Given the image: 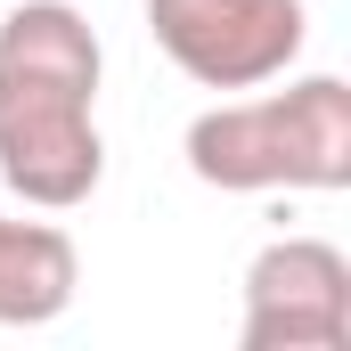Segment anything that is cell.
Here are the masks:
<instances>
[{"label":"cell","mask_w":351,"mask_h":351,"mask_svg":"<svg viewBox=\"0 0 351 351\" xmlns=\"http://www.w3.org/2000/svg\"><path fill=\"white\" fill-rule=\"evenodd\" d=\"M188 164L213 188H343L351 180V90L335 74H319L286 98L196 114Z\"/></svg>","instance_id":"1"},{"label":"cell","mask_w":351,"mask_h":351,"mask_svg":"<svg viewBox=\"0 0 351 351\" xmlns=\"http://www.w3.org/2000/svg\"><path fill=\"white\" fill-rule=\"evenodd\" d=\"M147 33L180 74L213 90H254L302 49L311 16L302 0H147Z\"/></svg>","instance_id":"2"},{"label":"cell","mask_w":351,"mask_h":351,"mask_svg":"<svg viewBox=\"0 0 351 351\" xmlns=\"http://www.w3.org/2000/svg\"><path fill=\"white\" fill-rule=\"evenodd\" d=\"M351 343V262L319 237L269 245L245 278V351H343Z\"/></svg>","instance_id":"3"},{"label":"cell","mask_w":351,"mask_h":351,"mask_svg":"<svg viewBox=\"0 0 351 351\" xmlns=\"http://www.w3.org/2000/svg\"><path fill=\"white\" fill-rule=\"evenodd\" d=\"M98 131L82 90L8 82L0 74V180L33 204H82L98 188Z\"/></svg>","instance_id":"4"},{"label":"cell","mask_w":351,"mask_h":351,"mask_svg":"<svg viewBox=\"0 0 351 351\" xmlns=\"http://www.w3.org/2000/svg\"><path fill=\"white\" fill-rule=\"evenodd\" d=\"M0 74L8 82H49V90H98V41L66 0H25L0 16Z\"/></svg>","instance_id":"5"},{"label":"cell","mask_w":351,"mask_h":351,"mask_svg":"<svg viewBox=\"0 0 351 351\" xmlns=\"http://www.w3.org/2000/svg\"><path fill=\"white\" fill-rule=\"evenodd\" d=\"M74 302V245L41 221H0V319L41 327Z\"/></svg>","instance_id":"6"}]
</instances>
